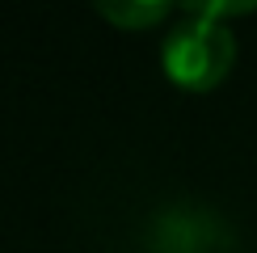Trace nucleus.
Masks as SVG:
<instances>
[{"instance_id": "obj_1", "label": "nucleus", "mask_w": 257, "mask_h": 253, "mask_svg": "<svg viewBox=\"0 0 257 253\" xmlns=\"http://www.w3.org/2000/svg\"><path fill=\"white\" fill-rule=\"evenodd\" d=\"M160 63L181 89H215L236 63V34L223 21L186 9V17L160 42Z\"/></svg>"}, {"instance_id": "obj_2", "label": "nucleus", "mask_w": 257, "mask_h": 253, "mask_svg": "<svg viewBox=\"0 0 257 253\" xmlns=\"http://www.w3.org/2000/svg\"><path fill=\"white\" fill-rule=\"evenodd\" d=\"M97 13L122 30H144L169 17V5H144V0H101Z\"/></svg>"}]
</instances>
